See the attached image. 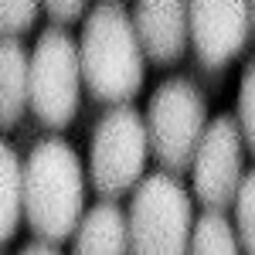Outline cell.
I'll list each match as a JSON object with an SVG mask.
<instances>
[{
  "label": "cell",
  "instance_id": "cell-3",
  "mask_svg": "<svg viewBox=\"0 0 255 255\" xmlns=\"http://www.w3.org/2000/svg\"><path fill=\"white\" fill-rule=\"evenodd\" d=\"M194 228V204L184 180L160 170L136 180L126 215L129 255H187Z\"/></svg>",
  "mask_w": 255,
  "mask_h": 255
},
{
  "label": "cell",
  "instance_id": "cell-5",
  "mask_svg": "<svg viewBox=\"0 0 255 255\" xmlns=\"http://www.w3.org/2000/svg\"><path fill=\"white\" fill-rule=\"evenodd\" d=\"M79 44L68 31L48 27L34 51H27V109L38 116V123L61 129L79 109Z\"/></svg>",
  "mask_w": 255,
  "mask_h": 255
},
{
  "label": "cell",
  "instance_id": "cell-14",
  "mask_svg": "<svg viewBox=\"0 0 255 255\" xmlns=\"http://www.w3.org/2000/svg\"><path fill=\"white\" fill-rule=\"evenodd\" d=\"M252 201H255V174L252 170H245L242 177V184H238L235 197H232V204H235V238L238 245H242V255H255V218H252Z\"/></svg>",
  "mask_w": 255,
  "mask_h": 255
},
{
  "label": "cell",
  "instance_id": "cell-6",
  "mask_svg": "<svg viewBox=\"0 0 255 255\" xmlns=\"http://www.w3.org/2000/svg\"><path fill=\"white\" fill-rule=\"evenodd\" d=\"M146 123L129 102H116L99 119L89 146V177L106 201H116L136 187L146 167Z\"/></svg>",
  "mask_w": 255,
  "mask_h": 255
},
{
  "label": "cell",
  "instance_id": "cell-2",
  "mask_svg": "<svg viewBox=\"0 0 255 255\" xmlns=\"http://www.w3.org/2000/svg\"><path fill=\"white\" fill-rule=\"evenodd\" d=\"M79 44L82 85L102 102H129L143 89V48L129 10L116 0H99L89 10Z\"/></svg>",
  "mask_w": 255,
  "mask_h": 255
},
{
  "label": "cell",
  "instance_id": "cell-4",
  "mask_svg": "<svg viewBox=\"0 0 255 255\" xmlns=\"http://www.w3.org/2000/svg\"><path fill=\"white\" fill-rule=\"evenodd\" d=\"M146 143L170 174L191 170L194 150L208 126V99L187 75L160 82L146 106Z\"/></svg>",
  "mask_w": 255,
  "mask_h": 255
},
{
  "label": "cell",
  "instance_id": "cell-18",
  "mask_svg": "<svg viewBox=\"0 0 255 255\" xmlns=\"http://www.w3.org/2000/svg\"><path fill=\"white\" fill-rule=\"evenodd\" d=\"M17 255H61L58 249H55V245H51V242H31V245H24V249H20Z\"/></svg>",
  "mask_w": 255,
  "mask_h": 255
},
{
  "label": "cell",
  "instance_id": "cell-8",
  "mask_svg": "<svg viewBox=\"0 0 255 255\" xmlns=\"http://www.w3.org/2000/svg\"><path fill=\"white\" fill-rule=\"evenodd\" d=\"M252 0H187V41L204 68H225L252 38Z\"/></svg>",
  "mask_w": 255,
  "mask_h": 255
},
{
  "label": "cell",
  "instance_id": "cell-1",
  "mask_svg": "<svg viewBox=\"0 0 255 255\" xmlns=\"http://www.w3.org/2000/svg\"><path fill=\"white\" fill-rule=\"evenodd\" d=\"M20 208L41 242H65L85 215V174L79 153L58 136L41 139L20 163Z\"/></svg>",
  "mask_w": 255,
  "mask_h": 255
},
{
  "label": "cell",
  "instance_id": "cell-15",
  "mask_svg": "<svg viewBox=\"0 0 255 255\" xmlns=\"http://www.w3.org/2000/svg\"><path fill=\"white\" fill-rule=\"evenodd\" d=\"M252 89H255V65L245 61V72H242V82H238V109L232 113L238 123V133L245 139V150L252 153L255 146V109H252Z\"/></svg>",
  "mask_w": 255,
  "mask_h": 255
},
{
  "label": "cell",
  "instance_id": "cell-12",
  "mask_svg": "<svg viewBox=\"0 0 255 255\" xmlns=\"http://www.w3.org/2000/svg\"><path fill=\"white\" fill-rule=\"evenodd\" d=\"M20 163L17 150L0 139V245H7L17 235L24 208H20Z\"/></svg>",
  "mask_w": 255,
  "mask_h": 255
},
{
  "label": "cell",
  "instance_id": "cell-10",
  "mask_svg": "<svg viewBox=\"0 0 255 255\" xmlns=\"http://www.w3.org/2000/svg\"><path fill=\"white\" fill-rule=\"evenodd\" d=\"M72 255H129L126 242V215L113 201H102L92 211H85L75 228Z\"/></svg>",
  "mask_w": 255,
  "mask_h": 255
},
{
  "label": "cell",
  "instance_id": "cell-7",
  "mask_svg": "<svg viewBox=\"0 0 255 255\" xmlns=\"http://www.w3.org/2000/svg\"><path fill=\"white\" fill-rule=\"evenodd\" d=\"M245 153L249 150L232 113H221L204 126L191 170H194V194L208 211H225L232 204L245 177Z\"/></svg>",
  "mask_w": 255,
  "mask_h": 255
},
{
  "label": "cell",
  "instance_id": "cell-16",
  "mask_svg": "<svg viewBox=\"0 0 255 255\" xmlns=\"http://www.w3.org/2000/svg\"><path fill=\"white\" fill-rule=\"evenodd\" d=\"M41 0H0V31L3 34H24L34 27Z\"/></svg>",
  "mask_w": 255,
  "mask_h": 255
},
{
  "label": "cell",
  "instance_id": "cell-11",
  "mask_svg": "<svg viewBox=\"0 0 255 255\" xmlns=\"http://www.w3.org/2000/svg\"><path fill=\"white\" fill-rule=\"evenodd\" d=\"M27 113V48L17 34L0 31V129L17 126Z\"/></svg>",
  "mask_w": 255,
  "mask_h": 255
},
{
  "label": "cell",
  "instance_id": "cell-13",
  "mask_svg": "<svg viewBox=\"0 0 255 255\" xmlns=\"http://www.w3.org/2000/svg\"><path fill=\"white\" fill-rule=\"evenodd\" d=\"M187 255H242L232 221L221 211H204L191 228Z\"/></svg>",
  "mask_w": 255,
  "mask_h": 255
},
{
  "label": "cell",
  "instance_id": "cell-9",
  "mask_svg": "<svg viewBox=\"0 0 255 255\" xmlns=\"http://www.w3.org/2000/svg\"><path fill=\"white\" fill-rule=\"evenodd\" d=\"M133 31L143 58L153 65H174L187 51V0H136Z\"/></svg>",
  "mask_w": 255,
  "mask_h": 255
},
{
  "label": "cell",
  "instance_id": "cell-17",
  "mask_svg": "<svg viewBox=\"0 0 255 255\" xmlns=\"http://www.w3.org/2000/svg\"><path fill=\"white\" fill-rule=\"evenodd\" d=\"M41 7L48 10V17L55 24H68V20H79L89 7V0H41Z\"/></svg>",
  "mask_w": 255,
  "mask_h": 255
}]
</instances>
